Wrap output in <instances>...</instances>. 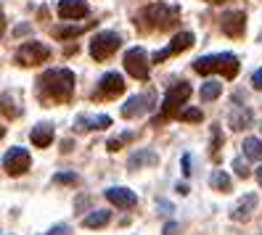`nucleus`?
Instances as JSON below:
<instances>
[{
  "mask_svg": "<svg viewBox=\"0 0 262 235\" xmlns=\"http://www.w3.org/2000/svg\"><path fill=\"white\" fill-rule=\"evenodd\" d=\"M103 193H106V201H112L119 209H133L138 203V196L133 191H127V187H109V191H103Z\"/></svg>",
  "mask_w": 262,
  "mask_h": 235,
  "instance_id": "nucleus-13",
  "label": "nucleus"
},
{
  "mask_svg": "<svg viewBox=\"0 0 262 235\" xmlns=\"http://www.w3.org/2000/svg\"><path fill=\"white\" fill-rule=\"evenodd\" d=\"M252 85H254V90H262V69H257L252 74Z\"/></svg>",
  "mask_w": 262,
  "mask_h": 235,
  "instance_id": "nucleus-32",
  "label": "nucleus"
},
{
  "mask_svg": "<svg viewBox=\"0 0 262 235\" xmlns=\"http://www.w3.org/2000/svg\"><path fill=\"white\" fill-rule=\"evenodd\" d=\"M220 92H223V85H220L217 80L204 82V87H202V101H214V98H220Z\"/></svg>",
  "mask_w": 262,
  "mask_h": 235,
  "instance_id": "nucleus-24",
  "label": "nucleus"
},
{
  "mask_svg": "<svg viewBox=\"0 0 262 235\" xmlns=\"http://www.w3.org/2000/svg\"><path fill=\"white\" fill-rule=\"evenodd\" d=\"M157 161H159V156H157V153L141 151V153H135L133 159H130V169H138L141 164H157Z\"/></svg>",
  "mask_w": 262,
  "mask_h": 235,
  "instance_id": "nucleus-23",
  "label": "nucleus"
},
{
  "mask_svg": "<svg viewBox=\"0 0 262 235\" xmlns=\"http://www.w3.org/2000/svg\"><path fill=\"white\" fill-rule=\"evenodd\" d=\"M29 140H32V146H37V148H48L53 143V127L51 124H37L32 130V135H29Z\"/></svg>",
  "mask_w": 262,
  "mask_h": 235,
  "instance_id": "nucleus-17",
  "label": "nucleus"
},
{
  "mask_svg": "<svg viewBox=\"0 0 262 235\" xmlns=\"http://www.w3.org/2000/svg\"><path fill=\"white\" fill-rule=\"evenodd\" d=\"M191 45H193V35H191V32H178V35L172 37V42H169L164 51H159L157 56H154V61L159 64V61H164V58H169V56L183 53L186 48H191Z\"/></svg>",
  "mask_w": 262,
  "mask_h": 235,
  "instance_id": "nucleus-11",
  "label": "nucleus"
},
{
  "mask_svg": "<svg viewBox=\"0 0 262 235\" xmlns=\"http://www.w3.org/2000/svg\"><path fill=\"white\" fill-rule=\"evenodd\" d=\"M220 146H223V132H220L217 124H212V153H217Z\"/></svg>",
  "mask_w": 262,
  "mask_h": 235,
  "instance_id": "nucleus-28",
  "label": "nucleus"
},
{
  "mask_svg": "<svg viewBox=\"0 0 262 235\" xmlns=\"http://www.w3.org/2000/svg\"><path fill=\"white\" fill-rule=\"evenodd\" d=\"M193 69L199 74H212V72H220L225 74L228 80H233V77L238 74L241 64H238V58L233 53H217V56H204V58H196L193 61Z\"/></svg>",
  "mask_w": 262,
  "mask_h": 235,
  "instance_id": "nucleus-3",
  "label": "nucleus"
},
{
  "mask_svg": "<svg viewBox=\"0 0 262 235\" xmlns=\"http://www.w3.org/2000/svg\"><path fill=\"white\" fill-rule=\"evenodd\" d=\"M246 29V13L244 11H230L223 16V32L228 37H241Z\"/></svg>",
  "mask_w": 262,
  "mask_h": 235,
  "instance_id": "nucleus-12",
  "label": "nucleus"
},
{
  "mask_svg": "<svg viewBox=\"0 0 262 235\" xmlns=\"http://www.w3.org/2000/svg\"><path fill=\"white\" fill-rule=\"evenodd\" d=\"M191 98V85L188 82H178L167 90L164 103H162V116H175L180 111V106H186V101Z\"/></svg>",
  "mask_w": 262,
  "mask_h": 235,
  "instance_id": "nucleus-5",
  "label": "nucleus"
},
{
  "mask_svg": "<svg viewBox=\"0 0 262 235\" xmlns=\"http://www.w3.org/2000/svg\"><path fill=\"white\" fill-rule=\"evenodd\" d=\"M58 185H77V182H80V177H77V175H72V172H58V175L53 177Z\"/></svg>",
  "mask_w": 262,
  "mask_h": 235,
  "instance_id": "nucleus-27",
  "label": "nucleus"
},
{
  "mask_svg": "<svg viewBox=\"0 0 262 235\" xmlns=\"http://www.w3.org/2000/svg\"><path fill=\"white\" fill-rule=\"evenodd\" d=\"M96 21H88L85 27H53V37L56 40H69V37H77V35H82L85 32V29H90V27H93Z\"/></svg>",
  "mask_w": 262,
  "mask_h": 235,
  "instance_id": "nucleus-19",
  "label": "nucleus"
},
{
  "mask_svg": "<svg viewBox=\"0 0 262 235\" xmlns=\"http://www.w3.org/2000/svg\"><path fill=\"white\" fill-rule=\"evenodd\" d=\"M109 212H93V214H88L85 219H82V225L85 227H103L106 222H109Z\"/></svg>",
  "mask_w": 262,
  "mask_h": 235,
  "instance_id": "nucleus-22",
  "label": "nucleus"
},
{
  "mask_svg": "<svg viewBox=\"0 0 262 235\" xmlns=\"http://www.w3.org/2000/svg\"><path fill=\"white\" fill-rule=\"evenodd\" d=\"M0 111H3L8 119L19 116V108L13 106V98H11V96H0Z\"/></svg>",
  "mask_w": 262,
  "mask_h": 235,
  "instance_id": "nucleus-25",
  "label": "nucleus"
},
{
  "mask_svg": "<svg viewBox=\"0 0 262 235\" xmlns=\"http://www.w3.org/2000/svg\"><path fill=\"white\" fill-rule=\"evenodd\" d=\"M241 148H244V156L249 161H259L262 159V140L259 137H246Z\"/></svg>",
  "mask_w": 262,
  "mask_h": 235,
  "instance_id": "nucleus-20",
  "label": "nucleus"
},
{
  "mask_svg": "<svg viewBox=\"0 0 262 235\" xmlns=\"http://www.w3.org/2000/svg\"><path fill=\"white\" fill-rule=\"evenodd\" d=\"M122 90H125V80L117 72H109L98 80V98H106V101L117 98V96H122Z\"/></svg>",
  "mask_w": 262,
  "mask_h": 235,
  "instance_id": "nucleus-10",
  "label": "nucleus"
},
{
  "mask_svg": "<svg viewBox=\"0 0 262 235\" xmlns=\"http://www.w3.org/2000/svg\"><path fill=\"white\" fill-rule=\"evenodd\" d=\"M233 169H236V175H238V177H249V169H246V164H244L241 159L233 161Z\"/></svg>",
  "mask_w": 262,
  "mask_h": 235,
  "instance_id": "nucleus-30",
  "label": "nucleus"
},
{
  "mask_svg": "<svg viewBox=\"0 0 262 235\" xmlns=\"http://www.w3.org/2000/svg\"><path fill=\"white\" fill-rule=\"evenodd\" d=\"M127 140H133V132H125V135H122V137L112 140V143L106 146V148H109V151H119V148H122V143H127Z\"/></svg>",
  "mask_w": 262,
  "mask_h": 235,
  "instance_id": "nucleus-29",
  "label": "nucleus"
},
{
  "mask_svg": "<svg viewBox=\"0 0 262 235\" xmlns=\"http://www.w3.org/2000/svg\"><path fill=\"white\" fill-rule=\"evenodd\" d=\"M178 16H180V11L175 6L151 3L138 13V21H141L143 29H169V27L178 24Z\"/></svg>",
  "mask_w": 262,
  "mask_h": 235,
  "instance_id": "nucleus-2",
  "label": "nucleus"
},
{
  "mask_svg": "<svg viewBox=\"0 0 262 235\" xmlns=\"http://www.w3.org/2000/svg\"><path fill=\"white\" fill-rule=\"evenodd\" d=\"M209 3H225V0H209Z\"/></svg>",
  "mask_w": 262,
  "mask_h": 235,
  "instance_id": "nucleus-37",
  "label": "nucleus"
},
{
  "mask_svg": "<svg viewBox=\"0 0 262 235\" xmlns=\"http://www.w3.org/2000/svg\"><path fill=\"white\" fill-rule=\"evenodd\" d=\"M164 235H178V222H167L164 225Z\"/></svg>",
  "mask_w": 262,
  "mask_h": 235,
  "instance_id": "nucleus-33",
  "label": "nucleus"
},
{
  "mask_svg": "<svg viewBox=\"0 0 262 235\" xmlns=\"http://www.w3.org/2000/svg\"><path fill=\"white\" fill-rule=\"evenodd\" d=\"M151 106H154V92H141V96H133V98L125 101V106H122V116L135 119V116L146 114Z\"/></svg>",
  "mask_w": 262,
  "mask_h": 235,
  "instance_id": "nucleus-9",
  "label": "nucleus"
},
{
  "mask_svg": "<svg viewBox=\"0 0 262 235\" xmlns=\"http://www.w3.org/2000/svg\"><path fill=\"white\" fill-rule=\"evenodd\" d=\"M257 209V196L254 193H246L236 206H233V212H230V217L236 219V222H246V219L252 217V212Z\"/></svg>",
  "mask_w": 262,
  "mask_h": 235,
  "instance_id": "nucleus-15",
  "label": "nucleus"
},
{
  "mask_svg": "<svg viewBox=\"0 0 262 235\" xmlns=\"http://www.w3.org/2000/svg\"><path fill=\"white\" fill-rule=\"evenodd\" d=\"M178 116H180L183 122H202V119H204V114L199 111V108H186V111H178Z\"/></svg>",
  "mask_w": 262,
  "mask_h": 235,
  "instance_id": "nucleus-26",
  "label": "nucleus"
},
{
  "mask_svg": "<svg viewBox=\"0 0 262 235\" xmlns=\"http://www.w3.org/2000/svg\"><path fill=\"white\" fill-rule=\"evenodd\" d=\"M119 42H122V37L117 32H98L93 40H90V56H93L96 61H106L109 56L117 53Z\"/></svg>",
  "mask_w": 262,
  "mask_h": 235,
  "instance_id": "nucleus-4",
  "label": "nucleus"
},
{
  "mask_svg": "<svg viewBox=\"0 0 262 235\" xmlns=\"http://www.w3.org/2000/svg\"><path fill=\"white\" fill-rule=\"evenodd\" d=\"M0 137H3V127H0Z\"/></svg>",
  "mask_w": 262,
  "mask_h": 235,
  "instance_id": "nucleus-38",
  "label": "nucleus"
},
{
  "mask_svg": "<svg viewBox=\"0 0 262 235\" xmlns=\"http://www.w3.org/2000/svg\"><path fill=\"white\" fill-rule=\"evenodd\" d=\"M37 85H40V98L61 103V101L72 98V92H74V74L69 69H48L37 80Z\"/></svg>",
  "mask_w": 262,
  "mask_h": 235,
  "instance_id": "nucleus-1",
  "label": "nucleus"
},
{
  "mask_svg": "<svg viewBox=\"0 0 262 235\" xmlns=\"http://www.w3.org/2000/svg\"><path fill=\"white\" fill-rule=\"evenodd\" d=\"M48 56H51V51L45 48L42 42H24L21 48L16 51V64H21V66H37V64H42V61H48Z\"/></svg>",
  "mask_w": 262,
  "mask_h": 235,
  "instance_id": "nucleus-6",
  "label": "nucleus"
},
{
  "mask_svg": "<svg viewBox=\"0 0 262 235\" xmlns=\"http://www.w3.org/2000/svg\"><path fill=\"white\" fill-rule=\"evenodd\" d=\"M77 130H106L112 127V116L109 114H98V116H80L74 122Z\"/></svg>",
  "mask_w": 262,
  "mask_h": 235,
  "instance_id": "nucleus-16",
  "label": "nucleus"
},
{
  "mask_svg": "<svg viewBox=\"0 0 262 235\" xmlns=\"http://www.w3.org/2000/svg\"><path fill=\"white\" fill-rule=\"evenodd\" d=\"M58 16L61 19H82L88 16L85 0H58Z\"/></svg>",
  "mask_w": 262,
  "mask_h": 235,
  "instance_id": "nucleus-14",
  "label": "nucleus"
},
{
  "mask_svg": "<svg viewBox=\"0 0 262 235\" xmlns=\"http://www.w3.org/2000/svg\"><path fill=\"white\" fill-rule=\"evenodd\" d=\"M183 175H191V156H183Z\"/></svg>",
  "mask_w": 262,
  "mask_h": 235,
  "instance_id": "nucleus-34",
  "label": "nucleus"
},
{
  "mask_svg": "<svg viewBox=\"0 0 262 235\" xmlns=\"http://www.w3.org/2000/svg\"><path fill=\"white\" fill-rule=\"evenodd\" d=\"M209 185L214 187V191H230V177L225 175L223 169H217V172H212V177H209Z\"/></svg>",
  "mask_w": 262,
  "mask_h": 235,
  "instance_id": "nucleus-21",
  "label": "nucleus"
},
{
  "mask_svg": "<svg viewBox=\"0 0 262 235\" xmlns=\"http://www.w3.org/2000/svg\"><path fill=\"white\" fill-rule=\"evenodd\" d=\"M257 180H259V185H262V167H257Z\"/></svg>",
  "mask_w": 262,
  "mask_h": 235,
  "instance_id": "nucleus-36",
  "label": "nucleus"
},
{
  "mask_svg": "<svg viewBox=\"0 0 262 235\" xmlns=\"http://www.w3.org/2000/svg\"><path fill=\"white\" fill-rule=\"evenodd\" d=\"M252 119H254V114L249 111L246 106H236L233 111H230V127L233 130H246L252 124Z\"/></svg>",
  "mask_w": 262,
  "mask_h": 235,
  "instance_id": "nucleus-18",
  "label": "nucleus"
},
{
  "mask_svg": "<svg viewBox=\"0 0 262 235\" xmlns=\"http://www.w3.org/2000/svg\"><path fill=\"white\" fill-rule=\"evenodd\" d=\"M45 235H69V225H53Z\"/></svg>",
  "mask_w": 262,
  "mask_h": 235,
  "instance_id": "nucleus-31",
  "label": "nucleus"
},
{
  "mask_svg": "<svg viewBox=\"0 0 262 235\" xmlns=\"http://www.w3.org/2000/svg\"><path fill=\"white\" fill-rule=\"evenodd\" d=\"M3 29H6V21H3V11H0V35H3Z\"/></svg>",
  "mask_w": 262,
  "mask_h": 235,
  "instance_id": "nucleus-35",
  "label": "nucleus"
},
{
  "mask_svg": "<svg viewBox=\"0 0 262 235\" xmlns=\"http://www.w3.org/2000/svg\"><path fill=\"white\" fill-rule=\"evenodd\" d=\"M125 69L135 80H148V53L143 48H130L125 53Z\"/></svg>",
  "mask_w": 262,
  "mask_h": 235,
  "instance_id": "nucleus-7",
  "label": "nucleus"
},
{
  "mask_svg": "<svg viewBox=\"0 0 262 235\" xmlns=\"http://www.w3.org/2000/svg\"><path fill=\"white\" fill-rule=\"evenodd\" d=\"M32 167V156H29L27 148H11L6 156H3V169L8 175H24V172Z\"/></svg>",
  "mask_w": 262,
  "mask_h": 235,
  "instance_id": "nucleus-8",
  "label": "nucleus"
}]
</instances>
